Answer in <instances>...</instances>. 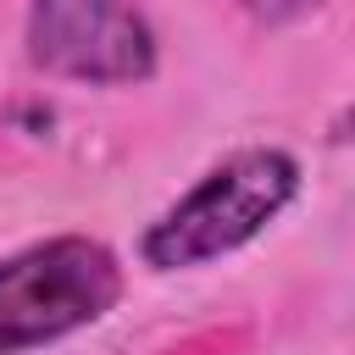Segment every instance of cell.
<instances>
[{
	"mask_svg": "<svg viewBox=\"0 0 355 355\" xmlns=\"http://www.w3.org/2000/svg\"><path fill=\"white\" fill-rule=\"evenodd\" d=\"M300 166L283 150H239L222 166H211L150 233H144V261L155 272L200 266L216 261L239 244H250L288 200H294Z\"/></svg>",
	"mask_w": 355,
	"mask_h": 355,
	"instance_id": "obj_1",
	"label": "cell"
},
{
	"mask_svg": "<svg viewBox=\"0 0 355 355\" xmlns=\"http://www.w3.org/2000/svg\"><path fill=\"white\" fill-rule=\"evenodd\" d=\"M122 294V266L94 239H44L0 261V355L55 344L100 322Z\"/></svg>",
	"mask_w": 355,
	"mask_h": 355,
	"instance_id": "obj_2",
	"label": "cell"
},
{
	"mask_svg": "<svg viewBox=\"0 0 355 355\" xmlns=\"http://www.w3.org/2000/svg\"><path fill=\"white\" fill-rule=\"evenodd\" d=\"M33 67L78 83H139L155 72V33L133 0H33Z\"/></svg>",
	"mask_w": 355,
	"mask_h": 355,
	"instance_id": "obj_3",
	"label": "cell"
},
{
	"mask_svg": "<svg viewBox=\"0 0 355 355\" xmlns=\"http://www.w3.org/2000/svg\"><path fill=\"white\" fill-rule=\"evenodd\" d=\"M261 22H288V17H300V11H311L316 0H244Z\"/></svg>",
	"mask_w": 355,
	"mask_h": 355,
	"instance_id": "obj_4",
	"label": "cell"
}]
</instances>
